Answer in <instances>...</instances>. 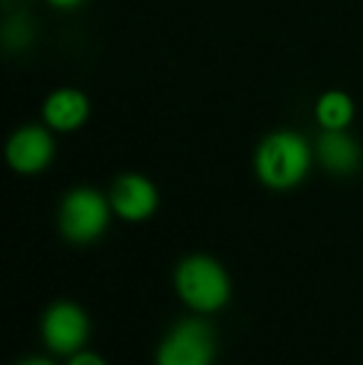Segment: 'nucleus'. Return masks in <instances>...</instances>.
<instances>
[{
	"label": "nucleus",
	"instance_id": "nucleus-1",
	"mask_svg": "<svg viewBox=\"0 0 363 365\" xmlns=\"http://www.w3.org/2000/svg\"><path fill=\"white\" fill-rule=\"evenodd\" d=\"M316 162L314 145L301 132L274 130L254 149V177L272 192H291L309 177Z\"/></svg>",
	"mask_w": 363,
	"mask_h": 365
},
{
	"label": "nucleus",
	"instance_id": "nucleus-2",
	"mask_svg": "<svg viewBox=\"0 0 363 365\" xmlns=\"http://www.w3.org/2000/svg\"><path fill=\"white\" fill-rule=\"evenodd\" d=\"M175 291L189 311L212 316L232 298V279L214 256L189 254L175 269Z\"/></svg>",
	"mask_w": 363,
	"mask_h": 365
},
{
	"label": "nucleus",
	"instance_id": "nucleus-3",
	"mask_svg": "<svg viewBox=\"0 0 363 365\" xmlns=\"http://www.w3.org/2000/svg\"><path fill=\"white\" fill-rule=\"evenodd\" d=\"M112 219L110 197L95 187H73L65 192L58 207L60 236L70 244L88 246L102 239Z\"/></svg>",
	"mask_w": 363,
	"mask_h": 365
},
{
	"label": "nucleus",
	"instance_id": "nucleus-4",
	"mask_svg": "<svg viewBox=\"0 0 363 365\" xmlns=\"http://www.w3.org/2000/svg\"><path fill=\"white\" fill-rule=\"evenodd\" d=\"M217 336L204 318H184L167 331L155 351V365H212Z\"/></svg>",
	"mask_w": 363,
	"mask_h": 365
},
{
	"label": "nucleus",
	"instance_id": "nucleus-5",
	"mask_svg": "<svg viewBox=\"0 0 363 365\" xmlns=\"http://www.w3.org/2000/svg\"><path fill=\"white\" fill-rule=\"evenodd\" d=\"M40 336L50 353L70 358L83 351L90 338V318L83 306L73 301H58L43 313Z\"/></svg>",
	"mask_w": 363,
	"mask_h": 365
},
{
	"label": "nucleus",
	"instance_id": "nucleus-6",
	"mask_svg": "<svg viewBox=\"0 0 363 365\" xmlns=\"http://www.w3.org/2000/svg\"><path fill=\"white\" fill-rule=\"evenodd\" d=\"M55 132L43 122H30L13 130L5 142V162L20 177L43 174L55 159Z\"/></svg>",
	"mask_w": 363,
	"mask_h": 365
},
{
	"label": "nucleus",
	"instance_id": "nucleus-7",
	"mask_svg": "<svg viewBox=\"0 0 363 365\" xmlns=\"http://www.w3.org/2000/svg\"><path fill=\"white\" fill-rule=\"evenodd\" d=\"M112 214L127 224H142L152 219L160 209V189L150 177L137 172H127L112 182L110 187Z\"/></svg>",
	"mask_w": 363,
	"mask_h": 365
},
{
	"label": "nucleus",
	"instance_id": "nucleus-8",
	"mask_svg": "<svg viewBox=\"0 0 363 365\" xmlns=\"http://www.w3.org/2000/svg\"><path fill=\"white\" fill-rule=\"evenodd\" d=\"M90 112V97L83 90H78V87H58L43 100L40 120L53 132L70 135V132H78L80 127L88 125Z\"/></svg>",
	"mask_w": 363,
	"mask_h": 365
},
{
	"label": "nucleus",
	"instance_id": "nucleus-9",
	"mask_svg": "<svg viewBox=\"0 0 363 365\" xmlns=\"http://www.w3.org/2000/svg\"><path fill=\"white\" fill-rule=\"evenodd\" d=\"M319 167L331 177H351L363 162L361 142L349 130H321L314 142Z\"/></svg>",
	"mask_w": 363,
	"mask_h": 365
},
{
	"label": "nucleus",
	"instance_id": "nucleus-10",
	"mask_svg": "<svg viewBox=\"0 0 363 365\" xmlns=\"http://www.w3.org/2000/svg\"><path fill=\"white\" fill-rule=\"evenodd\" d=\"M356 117V102L344 90H326L314 102V120L321 130H349Z\"/></svg>",
	"mask_w": 363,
	"mask_h": 365
},
{
	"label": "nucleus",
	"instance_id": "nucleus-11",
	"mask_svg": "<svg viewBox=\"0 0 363 365\" xmlns=\"http://www.w3.org/2000/svg\"><path fill=\"white\" fill-rule=\"evenodd\" d=\"M68 365H107V361L102 356H97V353L92 351H78L73 353V356L68 358Z\"/></svg>",
	"mask_w": 363,
	"mask_h": 365
},
{
	"label": "nucleus",
	"instance_id": "nucleus-12",
	"mask_svg": "<svg viewBox=\"0 0 363 365\" xmlns=\"http://www.w3.org/2000/svg\"><path fill=\"white\" fill-rule=\"evenodd\" d=\"M53 10H63V13H70V10H78L85 0H45Z\"/></svg>",
	"mask_w": 363,
	"mask_h": 365
},
{
	"label": "nucleus",
	"instance_id": "nucleus-13",
	"mask_svg": "<svg viewBox=\"0 0 363 365\" xmlns=\"http://www.w3.org/2000/svg\"><path fill=\"white\" fill-rule=\"evenodd\" d=\"M18 365H58V363H53L50 358H25Z\"/></svg>",
	"mask_w": 363,
	"mask_h": 365
}]
</instances>
